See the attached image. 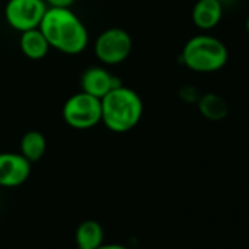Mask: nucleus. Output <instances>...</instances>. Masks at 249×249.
Listing matches in <instances>:
<instances>
[{"instance_id": "1", "label": "nucleus", "mask_w": 249, "mask_h": 249, "mask_svg": "<svg viewBox=\"0 0 249 249\" xmlns=\"http://www.w3.org/2000/svg\"><path fill=\"white\" fill-rule=\"evenodd\" d=\"M38 30L43 33L50 47L63 54H79L89 43V34L85 24L71 8L49 6Z\"/></svg>"}, {"instance_id": "2", "label": "nucleus", "mask_w": 249, "mask_h": 249, "mask_svg": "<svg viewBox=\"0 0 249 249\" xmlns=\"http://www.w3.org/2000/svg\"><path fill=\"white\" fill-rule=\"evenodd\" d=\"M144 103L140 94L119 85L101 98V123L114 134H126L141 122Z\"/></svg>"}, {"instance_id": "3", "label": "nucleus", "mask_w": 249, "mask_h": 249, "mask_svg": "<svg viewBox=\"0 0 249 249\" xmlns=\"http://www.w3.org/2000/svg\"><path fill=\"white\" fill-rule=\"evenodd\" d=\"M180 60L192 72L214 73L227 65L229 50L217 37L199 34L185 43Z\"/></svg>"}, {"instance_id": "4", "label": "nucleus", "mask_w": 249, "mask_h": 249, "mask_svg": "<svg viewBox=\"0 0 249 249\" xmlns=\"http://www.w3.org/2000/svg\"><path fill=\"white\" fill-rule=\"evenodd\" d=\"M62 116L68 126L73 129H91L101 123V98L79 91L66 100Z\"/></svg>"}, {"instance_id": "5", "label": "nucleus", "mask_w": 249, "mask_h": 249, "mask_svg": "<svg viewBox=\"0 0 249 249\" xmlns=\"http://www.w3.org/2000/svg\"><path fill=\"white\" fill-rule=\"evenodd\" d=\"M132 47L134 41L126 30L111 27L98 34L94 44V53L103 65L114 66L123 63L131 56Z\"/></svg>"}, {"instance_id": "6", "label": "nucleus", "mask_w": 249, "mask_h": 249, "mask_svg": "<svg viewBox=\"0 0 249 249\" xmlns=\"http://www.w3.org/2000/svg\"><path fill=\"white\" fill-rule=\"evenodd\" d=\"M47 8L44 0H8L5 6V19L11 28L24 33L38 28Z\"/></svg>"}, {"instance_id": "7", "label": "nucleus", "mask_w": 249, "mask_h": 249, "mask_svg": "<svg viewBox=\"0 0 249 249\" xmlns=\"http://www.w3.org/2000/svg\"><path fill=\"white\" fill-rule=\"evenodd\" d=\"M31 175V163L21 153H0V186L17 188Z\"/></svg>"}, {"instance_id": "8", "label": "nucleus", "mask_w": 249, "mask_h": 249, "mask_svg": "<svg viewBox=\"0 0 249 249\" xmlns=\"http://www.w3.org/2000/svg\"><path fill=\"white\" fill-rule=\"evenodd\" d=\"M119 85H122L120 78H117L103 66H91L85 69L81 75V91L97 98H103L107 92Z\"/></svg>"}, {"instance_id": "9", "label": "nucleus", "mask_w": 249, "mask_h": 249, "mask_svg": "<svg viewBox=\"0 0 249 249\" xmlns=\"http://www.w3.org/2000/svg\"><path fill=\"white\" fill-rule=\"evenodd\" d=\"M223 11L221 0H195L192 8V22L196 28L210 31L221 22Z\"/></svg>"}, {"instance_id": "10", "label": "nucleus", "mask_w": 249, "mask_h": 249, "mask_svg": "<svg viewBox=\"0 0 249 249\" xmlns=\"http://www.w3.org/2000/svg\"><path fill=\"white\" fill-rule=\"evenodd\" d=\"M19 49L22 54L31 60H41L47 56L52 49L46 37L38 28H33L21 33L19 37Z\"/></svg>"}, {"instance_id": "11", "label": "nucleus", "mask_w": 249, "mask_h": 249, "mask_svg": "<svg viewBox=\"0 0 249 249\" xmlns=\"http://www.w3.org/2000/svg\"><path fill=\"white\" fill-rule=\"evenodd\" d=\"M199 113L211 122H221L229 114V104L227 101L217 92H205L201 94L199 100L196 101Z\"/></svg>"}, {"instance_id": "12", "label": "nucleus", "mask_w": 249, "mask_h": 249, "mask_svg": "<svg viewBox=\"0 0 249 249\" xmlns=\"http://www.w3.org/2000/svg\"><path fill=\"white\" fill-rule=\"evenodd\" d=\"M76 248L78 249H95L104 240V231L98 221L85 220L82 221L75 233Z\"/></svg>"}, {"instance_id": "13", "label": "nucleus", "mask_w": 249, "mask_h": 249, "mask_svg": "<svg viewBox=\"0 0 249 249\" xmlns=\"http://www.w3.org/2000/svg\"><path fill=\"white\" fill-rule=\"evenodd\" d=\"M47 151V140L40 131H28L19 142V153L33 164L44 157Z\"/></svg>"}, {"instance_id": "14", "label": "nucleus", "mask_w": 249, "mask_h": 249, "mask_svg": "<svg viewBox=\"0 0 249 249\" xmlns=\"http://www.w3.org/2000/svg\"><path fill=\"white\" fill-rule=\"evenodd\" d=\"M179 94H180V98H182L183 101H186V103H196V101L199 100V97H201L198 88H195V87H192V85H185V87H182L180 91H179Z\"/></svg>"}, {"instance_id": "15", "label": "nucleus", "mask_w": 249, "mask_h": 249, "mask_svg": "<svg viewBox=\"0 0 249 249\" xmlns=\"http://www.w3.org/2000/svg\"><path fill=\"white\" fill-rule=\"evenodd\" d=\"M50 8H72L76 0H44Z\"/></svg>"}, {"instance_id": "16", "label": "nucleus", "mask_w": 249, "mask_h": 249, "mask_svg": "<svg viewBox=\"0 0 249 249\" xmlns=\"http://www.w3.org/2000/svg\"><path fill=\"white\" fill-rule=\"evenodd\" d=\"M95 249H128V248L123 245H119V243H101Z\"/></svg>"}, {"instance_id": "17", "label": "nucleus", "mask_w": 249, "mask_h": 249, "mask_svg": "<svg viewBox=\"0 0 249 249\" xmlns=\"http://www.w3.org/2000/svg\"><path fill=\"white\" fill-rule=\"evenodd\" d=\"M245 28H246V34H248V37H249V15H248V18H246V24H245Z\"/></svg>"}]
</instances>
